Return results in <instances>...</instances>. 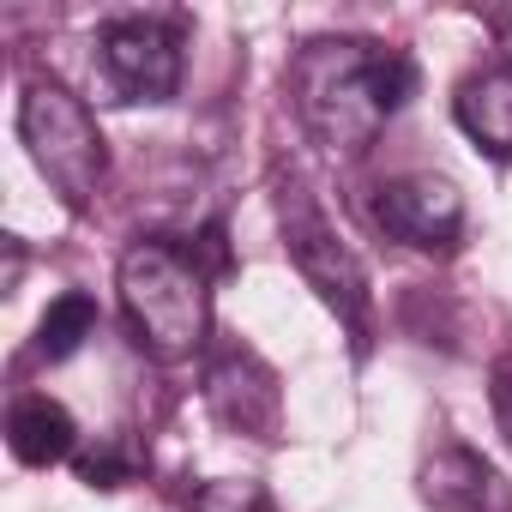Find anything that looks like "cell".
<instances>
[{
	"label": "cell",
	"mask_w": 512,
	"mask_h": 512,
	"mask_svg": "<svg viewBox=\"0 0 512 512\" xmlns=\"http://www.w3.org/2000/svg\"><path fill=\"white\" fill-rule=\"evenodd\" d=\"M452 121L464 127V139L494 157V163H512V67H482L458 85L452 97Z\"/></svg>",
	"instance_id": "obj_9"
},
{
	"label": "cell",
	"mask_w": 512,
	"mask_h": 512,
	"mask_svg": "<svg viewBox=\"0 0 512 512\" xmlns=\"http://www.w3.org/2000/svg\"><path fill=\"white\" fill-rule=\"evenodd\" d=\"M127 470H133V464H127V458H115L109 446H103V452H91V458H79V476H85L91 488H121V482H127Z\"/></svg>",
	"instance_id": "obj_14"
},
{
	"label": "cell",
	"mask_w": 512,
	"mask_h": 512,
	"mask_svg": "<svg viewBox=\"0 0 512 512\" xmlns=\"http://www.w3.org/2000/svg\"><path fill=\"white\" fill-rule=\"evenodd\" d=\"M19 139L37 163V175L73 205L85 211L109 175V145L97 133V115L85 109V97H73L55 79H31L19 97Z\"/></svg>",
	"instance_id": "obj_4"
},
{
	"label": "cell",
	"mask_w": 512,
	"mask_h": 512,
	"mask_svg": "<svg viewBox=\"0 0 512 512\" xmlns=\"http://www.w3.org/2000/svg\"><path fill=\"white\" fill-rule=\"evenodd\" d=\"M272 205H278V229H284V253L290 266L302 272V284L350 326L356 350H368V314H374V296H368V272L356 260V247L344 241V229L326 217V205L308 193V181L290 169L272 175Z\"/></svg>",
	"instance_id": "obj_3"
},
{
	"label": "cell",
	"mask_w": 512,
	"mask_h": 512,
	"mask_svg": "<svg viewBox=\"0 0 512 512\" xmlns=\"http://www.w3.org/2000/svg\"><path fill=\"white\" fill-rule=\"evenodd\" d=\"M205 404L223 428L247 434V440H278L284 434V392H278V374L241 350V344H223L205 368Z\"/></svg>",
	"instance_id": "obj_7"
},
{
	"label": "cell",
	"mask_w": 512,
	"mask_h": 512,
	"mask_svg": "<svg viewBox=\"0 0 512 512\" xmlns=\"http://www.w3.org/2000/svg\"><path fill=\"white\" fill-rule=\"evenodd\" d=\"M422 500L434 512H512V482L470 446H440L422 464Z\"/></svg>",
	"instance_id": "obj_8"
},
{
	"label": "cell",
	"mask_w": 512,
	"mask_h": 512,
	"mask_svg": "<svg viewBox=\"0 0 512 512\" xmlns=\"http://www.w3.org/2000/svg\"><path fill=\"white\" fill-rule=\"evenodd\" d=\"M374 223L422 253H446L464 235V193L446 175H398L374 187Z\"/></svg>",
	"instance_id": "obj_6"
},
{
	"label": "cell",
	"mask_w": 512,
	"mask_h": 512,
	"mask_svg": "<svg viewBox=\"0 0 512 512\" xmlns=\"http://www.w3.org/2000/svg\"><path fill=\"white\" fill-rule=\"evenodd\" d=\"M97 61L115 79V91L133 103H169L181 85V43L163 19H145V13L109 19L97 31Z\"/></svg>",
	"instance_id": "obj_5"
},
{
	"label": "cell",
	"mask_w": 512,
	"mask_h": 512,
	"mask_svg": "<svg viewBox=\"0 0 512 512\" xmlns=\"http://www.w3.org/2000/svg\"><path fill=\"white\" fill-rule=\"evenodd\" d=\"M193 512H278L260 482H205L193 494Z\"/></svg>",
	"instance_id": "obj_12"
},
{
	"label": "cell",
	"mask_w": 512,
	"mask_h": 512,
	"mask_svg": "<svg viewBox=\"0 0 512 512\" xmlns=\"http://www.w3.org/2000/svg\"><path fill=\"white\" fill-rule=\"evenodd\" d=\"M296 109L308 121V133L326 151H368L374 133L404 109V97L416 91V61L404 49H380L362 37H320L296 55L290 73Z\"/></svg>",
	"instance_id": "obj_1"
},
{
	"label": "cell",
	"mask_w": 512,
	"mask_h": 512,
	"mask_svg": "<svg viewBox=\"0 0 512 512\" xmlns=\"http://www.w3.org/2000/svg\"><path fill=\"white\" fill-rule=\"evenodd\" d=\"M7 446H13L19 464L49 470V464L73 458V446H79V422H73V410H67L61 398L31 392V398H19L13 416H7Z\"/></svg>",
	"instance_id": "obj_10"
},
{
	"label": "cell",
	"mask_w": 512,
	"mask_h": 512,
	"mask_svg": "<svg viewBox=\"0 0 512 512\" xmlns=\"http://www.w3.org/2000/svg\"><path fill=\"white\" fill-rule=\"evenodd\" d=\"M488 410H494L500 440L512 446V350H506V356H494V368H488Z\"/></svg>",
	"instance_id": "obj_13"
},
{
	"label": "cell",
	"mask_w": 512,
	"mask_h": 512,
	"mask_svg": "<svg viewBox=\"0 0 512 512\" xmlns=\"http://www.w3.org/2000/svg\"><path fill=\"white\" fill-rule=\"evenodd\" d=\"M494 25H500V37H506V49H512V13H500ZM506 67H512V61H506Z\"/></svg>",
	"instance_id": "obj_15"
},
{
	"label": "cell",
	"mask_w": 512,
	"mask_h": 512,
	"mask_svg": "<svg viewBox=\"0 0 512 512\" xmlns=\"http://www.w3.org/2000/svg\"><path fill=\"white\" fill-rule=\"evenodd\" d=\"M127 332L157 362H187L211 338V278L175 241H133L115 266Z\"/></svg>",
	"instance_id": "obj_2"
},
{
	"label": "cell",
	"mask_w": 512,
	"mask_h": 512,
	"mask_svg": "<svg viewBox=\"0 0 512 512\" xmlns=\"http://www.w3.org/2000/svg\"><path fill=\"white\" fill-rule=\"evenodd\" d=\"M91 332H97V302H91L85 290H67V296L49 302V314H43L31 350H37V362H67Z\"/></svg>",
	"instance_id": "obj_11"
}]
</instances>
